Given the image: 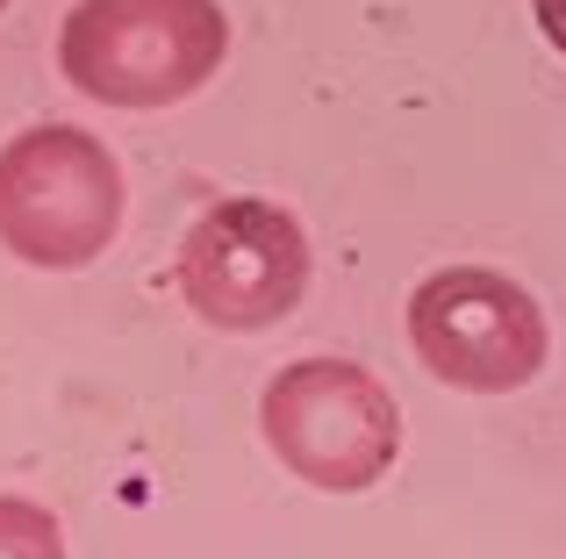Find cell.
Here are the masks:
<instances>
[{"label": "cell", "mask_w": 566, "mask_h": 559, "mask_svg": "<svg viewBox=\"0 0 566 559\" xmlns=\"http://www.w3.org/2000/svg\"><path fill=\"white\" fill-rule=\"evenodd\" d=\"M0 559H65V524L29 495H0Z\"/></svg>", "instance_id": "obj_6"}, {"label": "cell", "mask_w": 566, "mask_h": 559, "mask_svg": "<svg viewBox=\"0 0 566 559\" xmlns=\"http://www.w3.org/2000/svg\"><path fill=\"white\" fill-rule=\"evenodd\" d=\"M230 57L222 0H72L57 72L101 108H180Z\"/></svg>", "instance_id": "obj_1"}, {"label": "cell", "mask_w": 566, "mask_h": 559, "mask_svg": "<svg viewBox=\"0 0 566 559\" xmlns=\"http://www.w3.org/2000/svg\"><path fill=\"white\" fill-rule=\"evenodd\" d=\"M123 166L80 123H36L0 144V244L22 266L80 273L123 230Z\"/></svg>", "instance_id": "obj_2"}, {"label": "cell", "mask_w": 566, "mask_h": 559, "mask_svg": "<svg viewBox=\"0 0 566 559\" xmlns=\"http://www.w3.org/2000/svg\"><path fill=\"white\" fill-rule=\"evenodd\" d=\"M259 431L294 481L366 495L401 460V409L359 359H294L265 380Z\"/></svg>", "instance_id": "obj_3"}, {"label": "cell", "mask_w": 566, "mask_h": 559, "mask_svg": "<svg viewBox=\"0 0 566 559\" xmlns=\"http://www.w3.org/2000/svg\"><path fill=\"white\" fill-rule=\"evenodd\" d=\"M409 345L444 388L516 394L545 373L553 330L524 280L495 266H438L409 294Z\"/></svg>", "instance_id": "obj_4"}, {"label": "cell", "mask_w": 566, "mask_h": 559, "mask_svg": "<svg viewBox=\"0 0 566 559\" xmlns=\"http://www.w3.org/2000/svg\"><path fill=\"white\" fill-rule=\"evenodd\" d=\"M172 280H180L187 308L208 330H230V337L273 330L308 294V238L280 201L237 194L187 223Z\"/></svg>", "instance_id": "obj_5"}, {"label": "cell", "mask_w": 566, "mask_h": 559, "mask_svg": "<svg viewBox=\"0 0 566 559\" xmlns=\"http://www.w3.org/2000/svg\"><path fill=\"white\" fill-rule=\"evenodd\" d=\"M531 14H538V29H545V43L566 57V0H531Z\"/></svg>", "instance_id": "obj_7"}, {"label": "cell", "mask_w": 566, "mask_h": 559, "mask_svg": "<svg viewBox=\"0 0 566 559\" xmlns=\"http://www.w3.org/2000/svg\"><path fill=\"white\" fill-rule=\"evenodd\" d=\"M0 8H8V0H0Z\"/></svg>", "instance_id": "obj_8"}]
</instances>
